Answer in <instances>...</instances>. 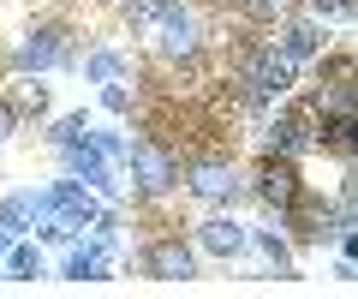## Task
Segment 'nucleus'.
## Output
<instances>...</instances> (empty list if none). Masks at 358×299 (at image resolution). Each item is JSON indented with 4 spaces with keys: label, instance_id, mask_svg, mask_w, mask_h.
<instances>
[{
    "label": "nucleus",
    "instance_id": "1",
    "mask_svg": "<svg viewBox=\"0 0 358 299\" xmlns=\"http://www.w3.org/2000/svg\"><path fill=\"white\" fill-rule=\"evenodd\" d=\"M239 84H245V96H251L257 108H268L275 96L293 90V60H287L281 48H251L245 66H239Z\"/></svg>",
    "mask_w": 358,
    "mask_h": 299
},
{
    "label": "nucleus",
    "instance_id": "2",
    "mask_svg": "<svg viewBox=\"0 0 358 299\" xmlns=\"http://www.w3.org/2000/svg\"><path fill=\"white\" fill-rule=\"evenodd\" d=\"M299 192H305V180H299L293 156H263V168H257V197H263L268 209H293Z\"/></svg>",
    "mask_w": 358,
    "mask_h": 299
},
{
    "label": "nucleus",
    "instance_id": "3",
    "mask_svg": "<svg viewBox=\"0 0 358 299\" xmlns=\"http://www.w3.org/2000/svg\"><path fill=\"white\" fill-rule=\"evenodd\" d=\"M143 270H150L155 281H192V251L179 246V239H155V246L143 251Z\"/></svg>",
    "mask_w": 358,
    "mask_h": 299
},
{
    "label": "nucleus",
    "instance_id": "4",
    "mask_svg": "<svg viewBox=\"0 0 358 299\" xmlns=\"http://www.w3.org/2000/svg\"><path fill=\"white\" fill-rule=\"evenodd\" d=\"M66 168H72L84 186H102V192H114V174H108V156H102V150H96L90 138L66 144Z\"/></svg>",
    "mask_w": 358,
    "mask_h": 299
},
{
    "label": "nucleus",
    "instance_id": "5",
    "mask_svg": "<svg viewBox=\"0 0 358 299\" xmlns=\"http://www.w3.org/2000/svg\"><path fill=\"white\" fill-rule=\"evenodd\" d=\"M126 162L131 168H138V180H143V192H167V186H173V162L162 156V150H155V144H131L126 150Z\"/></svg>",
    "mask_w": 358,
    "mask_h": 299
},
{
    "label": "nucleus",
    "instance_id": "6",
    "mask_svg": "<svg viewBox=\"0 0 358 299\" xmlns=\"http://www.w3.org/2000/svg\"><path fill=\"white\" fill-rule=\"evenodd\" d=\"M155 18H162V36H155V42H162V54H192V48H197V25H192V13H185V6H173V0H167Z\"/></svg>",
    "mask_w": 358,
    "mask_h": 299
},
{
    "label": "nucleus",
    "instance_id": "7",
    "mask_svg": "<svg viewBox=\"0 0 358 299\" xmlns=\"http://www.w3.org/2000/svg\"><path fill=\"white\" fill-rule=\"evenodd\" d=\"M192 192H197V197H215V204H221V197L239 192V174L221 168V162H197V168H192Z\"/></svg>",
    "mask_w": 358,
    "mask_h": 299
},
{
    "label": "nucleus",
    "instance_id": "8",
    "mask_svg": "<svg viewBox=\"0 0 358 299\" xmlns=\"http://www.w3.org/2000/svg\"><path fill=\"white\" fill-rule=\"evenodd\" d=\"M54 60H60V30L54 25L30 30V42L18 48V66H24V72H42V66H54Z\"/></svg>",
    "mask_w": 358,
    "mask_h": 299
},
{
    "label": "nucleus",
    "instance_id": "9",
    "mask_svg": "<svg viewBox=\"0 0 358 299\" xmlns=\"http://www.w3.org/2000/svg\"><path fill=\"white\" fill-rule=\"evenodd\" d=\"M102 270H108V239L66 251V275H72V281H102Z\"/></svg>",
    "mask_w": 358,
    "mask_h": 299
},
{
    "label": "nucleus",
    "instance_id": "10",
    "mask_svg": "<svg viewBox=\"0 0 358 299\" xmlns=\"http://www.w3.org/2000/svg\"><path fill=\"white\" fill-rule=\"evenodd\" d=\"M197 239H203L209 251H221V258H233V251L245 246V228H239V221H227V216H215V221L197 228Z\"/></svg>",
    "mask_w": 358,
    "mask_h": 299
},
{
    "label": "nucleus",
    "instance_id": "11",
    "mask_svg": "<svg viewBox=\"0 0 358 299\" xmlns=\"http://www.w3.org/2000/svg\"><path fill=\"white\" fill-rule=\"evenodd\" d=\"M317 48H322L317 25H287V30H281V54H287V60H310Z\"/></svg>",
    "mask_w": 358,
    "mask_h": 299
},
{
    "label": "nucleus",
    "instance_id": "12",
    "mask_svg": "<svg viewBox=\"0 0 358 299\" xmlns=\"http://www.w3.org/2000/svg\"><path fill=\"white\" fill-rule=\"evenodd\" d=\"M30 216H36V204H30V197H6V204H0V228H13V234L24 228Z\"/></svg>",
    "mask_w": 358,
    "mask_h": 299
},
{
    "label": "nucleus",
    "instance_id": "13",
    "mask_svg": "<svg viewBox=\"0 0 358 299\" xmlns=\"http://www.w3.org/2000/svg\"><path fill=\"white\" fill-rule=\"evenodd\" d=\"M84 78H90V84H108V78H120V54H90Z\"/></svg>",
    "mask_w": 358,
    "mask_h": 299
},
{
    "label": "nucleus",
    "instance_id": "14",
    "mask_svg": "<svg viewBox=\"0 0 358 299\" xmlns=\"http://www.w3.org/2000/svg\"><path fill=\"white\" fill-rule=\"evenodd\" d=\"M13 275H18V281L42 275V251H36V246H13Z\"/></svg>",
    "mask_w": 358,
    "mask_h": 299
},
{
    "label": "nucleus",
    "instance_id": "15",
    "mask_svg": "<svg viewBox=\"0 0 358 299\" xmlns=\"http://www.w3.org/2000/svg\"><path fill=\"white\" fill-rule=\"evenodd\" d=\"M78 138H90V126H84V114H66L60 126H54V144H60V150H66V144H78Z\"/></svg>",
    "mask_w": 358,
    "mask_h": 299
},
{
    "label": "nucleus",
    "instance_id": "16",
    "mask_svg": "<svg viewBox=\"0 0 358 299\" xmlns=\"http://www.w3.org/2000/svg\"><path fill=\"white\" fill-rule=\"evenodd\" d=\"M257 246H263V258L275 263V270H281V275L293 270V258H287V246H281V239H275V234H257Z\"/></svg>",
    "mask_w": 358,
    "mask_h": 299
},
{
    "label": "nucleus",
    "instance_id": "17",
    "mask_svg": "<svg viewBox=\"0 0 358 299\" xmlns=\"http://www.w3.org/2000/svg\"><path fill=\"white\" fill-rule=\"evenodd\" d=\"M310 13L317 18H341L346 25V18H352V0H310Z\"/></svg>",
    "mask_w": 358,
    "mask_h": 299
},
{
    "label": "nucleus",
    "instance_id": "18",
    "mask_svg": "<svg viewBox=\"0 0 358 299\" xmlns=\"http://www.w3.org/2000/svg\"><path fill=\"white\" fill-rule=\"evenodd\" d=\"M162 6H167V0H131V25H150Z\"/></svg>",
    "mask_w": 358,
    "mask_h": 299
},
{
    "label": "nucleus",
    "instance_id": "19",
    "mask_svg": "<svg viewBox=\"0 0 358 299\" xmlns=\"http://www.w3.org/2000/svg\"><path fill=\"white\" fill-rule=\"evenodd\" d=\"M42 102H48V96H42V84H24V90H18V102H13V114H18V108H42Z\"/></svg>",
    "mask_w": 358,
    "mask_h": 299
},
{
    "label": "nucleus",
    "instance_id": "20",
    "mask_svg": "<svg viewBox=\"0 0 358 299\" xmlns=\"http://www.w3.org/2000/svg\"><path fill=\"white\" fill-rule=\"evenodd\" d=\"M102 102L114 108V114H126V90H120V84H108V90H102Z\"/></svg>",
    "mask_w": 358,
    "mask_h": 299
},
{
    "label": "nucleus",
    "instance_id": "21",
    "mask_svg": "<svg viewBox=\"0 0 358 299\" xmlns=\"http://www.w3.org/2000/svg\"><path fill=\"white\" fill-rule=\"evenodd\" d=\"M6 132H13V108L0 102V138H6Z\"/></svg>",
    "mask_w": 358,
    "mask_h": 299
},
{
    "label": "nucleus",
    "instance_id": "22",
    "mask_svg": "<svg viewBox=\"0 0 358 299\" xmlns=\"http://www.w3.org/2000/svg\"><path fill=\"white\" fill-rule=\"evenodd\" d=\"M0 246H6V234H0Z\"/></svg>",
    "mask_w": 358,
    "mask_h": 299
}]
</instances>
